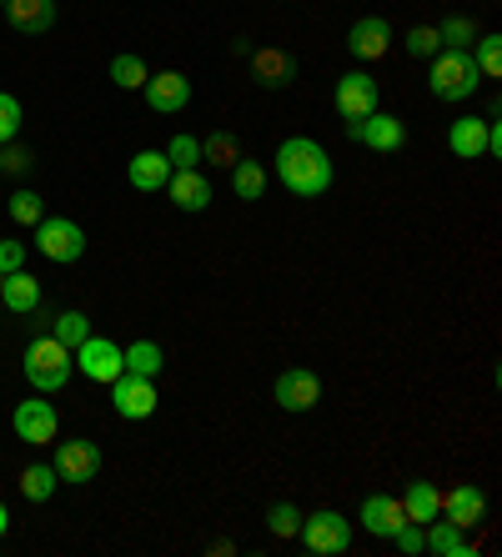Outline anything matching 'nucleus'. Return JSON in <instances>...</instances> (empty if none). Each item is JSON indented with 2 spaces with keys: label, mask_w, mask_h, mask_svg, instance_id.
<instances>
[{
  "label": "nucleus",
  "mask_w": 502,
  "mask_h": 557,
  "mask_svg": "<svg viewBox=\"0 0 502 557\" xmlns=\"http://www.w3.org/2000/svg\"><path fill=\"white\" fill-rule=\"evenodd\" d=\"M271 166H277V182L292 196H302V201H311V196H322L332 186V156L311 136H286L277 146V156H271Z\"/></svg>",
  "instance_id": "obj_1"
},
{
  "label": "nucleus",
  "mask_w": 502,
  "mask_h": 557,
  "mask_svg": "<svg viewBox=\"0 0 502 557\" xmlns=\"http://www.w3.org/2000/svg\"><path fill=\"white\" fill-rule=\"evenodd\" d=\"M432 96L438 101H448V106H457V101H473L477 96V86H482V71H477V61H473V51H438L432 55Z\"/></svg>",
  "instance_id": "obj_2"
},
{
  "label": "nucleus",
  "mask_w": 502,
  "mask_h": 557,
  "mask_svg": "<svg viewBox=\"0 0 502 557\" xmlns=\"http://www.w3.org/2000/svg\"><path fill=\"white\" fill-rule=\"evenodd\" d=\"M26 382L36 392H46V397H51V392H61L65 382H71V367H76V357H71V347H61V342L56 337H36L26 347Z\"/></svg>",
  "instance_id": "obj_3"
},
{
  "label": "nucleus",
  "mask_w": 502,
  "mask_h": 557,
  "mask_svg": "<svg viewBox=\"0 0 502 557\" xmlns=\"http://www.w3.org/2000/svg\"><path fill=\"white\" fill-rule=\"evenodd\" d=\"M296 537H302V547L317 557H347L352 553V518H342L336 507H322V512L302 518Z\"/></svg>",
  "instance_id": "obj_4"
},
{
  "label": "nucleus",
  "mask_w": 502,
  "mask_h": 557,
  "mask_svg": "<svg viewBox=\"0 0 502 557\" xmlns=\"http://www.w3.org/2000/svg\"><path fill=\"white\" fill-rule=\"evenodd\" d=\"M36 247L46 251L51 261H61V267H71V261L86 257V232H81L71 216H40L36 226Z\"/></svg>",
  "instance_id": "obj_5"
},
{
  "label": "nucleus",
  "mask_w": 502,
  "mask_h": 557,
  "mask_svg": "<svg viewBox=\"0 0 502 557\" xmlns=\"http://www.w3.org/2000/svg\"><path fill=\"white\" fill-rule=\"evenodd\" d=\"M347 141L367 146L377 156H392L407 146V126L397 116H387V111H372V116H362V121H347Z\"/></svg>",
  "instance_id": "obj_6"
},
{
  "label": "nucleus",
  "mask_w": 502,
  "mask_h": 557,
  "mask_svg": "<svg viewBox=\"0 0 502 557\" xmlns=\"http://www.w3.org/2000/svg\"><path fill=\"white\" fill-rule=\"evenodd\" d=\"M71 357H76L81 376H90V382H106V387H111V382L126 372V357H121V347L111 337H96V332H90V337L81 342Z\"/></svg>",
  "instance_id": "obj_7"
},
{
  "label": "nucleus",
  "mask_w": 502,
  "mask_h": 557,
  "mask_svg": "<svg viewBox=\"0 0 502 557\" xmlns=\"http://www.w3.org/2000/svg\"><path fill=\"white\" fill-rule=\"evenodd\" d=\"M377 101H382V86H377V76H367V71H347V76L336 81V116L342 121L372 116Z\"/></svg>",
  "instance_id": "obj_8"
},
{
  "label": "nucleus",
  "mask_w": 502,
  "mask_h": 557,
  "mask_svg": "<svg viewBox=\"0 0 502 557\" xmlns=\"http://www.w3.org/2000/svg\"><path fill=\"white\" fill-rule=\"evenodd\" d=\"M11 428H15V437H21V442H30V447H46V442H56V432H61V412H56L51 403L30 397V403H15Z\"/></svg>",
  "instance_id": "obj_9"
},
{
  "label": "nucleus",
  "mask_w": 502,
  "mask_h": 557,
  "mask_svg": "<svg viewBox=\"0 0 502 557\" xmlns=\"http://www.w3.org/2000/svg\"><path fill=\"white\" fill-rule=\"evenodd\" d=\"M51 467L61 472V482H90L96 472H101V447L96 442H86V437H71V442H56V457H51Z\"/></svg>",
  "instance_id": "obj_10"
},
{
  "label": "nucleus",
  "mask_w": 502,
  "mask_h": 557,
  "mask_svg": "<svg viewBox=\"0 0 502 557\" xmlns=\"http://www.w3.org/2000/svg\"><path fill=\"white\" fill-rule=\"evenodd\" d=\"M271 397H277L282 412H311V407L322 403V382H317V372H307V367H286V372L277 376Z\"/></svg>",
  "instance_id": "obj_11"
},
{
  "label": "nucleus",
  "mask_w": 502,
  "mask_h": 557,
  "mask_svg": "<svg viewBox=\"0 0 502 557\" xmlns=\"http://www.w3.org/2000/svg\"><path fill=\"white\" fill-rule=\"evenodd\" d=\"M111 407H117L126 422H146V417L156 412V382L151 376L121 372L117 382H111Z\"/></svg>",
  "instance_id": "obj_12"
},
{
  "label": "nucleus",
  "mask_w": 502,
  "mask_h": 557,
  "mask_svg": "<svg viewBox=\"0 0 502 557\" xmlns=\"http://www.w3.org/2000/svg\"><path fill=\"white\" fill-rule=\"evenodd\" d=\"M146 106H151L156 116H181L186 106H192V81L181 76V71H161V76H146Z\"/></svg>",
  "instance_id": "obj_13"
},
{
  "label": "nucleus",
  "mask_w": 502,
  "mask_h": 557,
  "mask_svg": "<svg viewBox=\"0 0 502 557\" xmlns=\"http://www.w3.org/2000/svg\"><path fill=\"white\" fill-rule=\"evenodd\" d=\"M448 151L463 156V161H477V156H492V121L477 116H457L448 126Z\"/></svg>",
  "instance_id": "obj_14"
},
{
  "label": "nucleus",
  "mask_w": 502,
  "mask_h": 557,
  "mask_svg": "<svg viewBox=\"0 0 502 557\" xmlns=\"http://www.w3.org/2000/svg\"><path fill=\"white\" fill-rule=\"evenodd\" d=\"M387 40H392V26H387L382 15H362L347 30V51L357 61H377V55H387Z\"/></svg>",
  "instance_id": "obj_15"
},
{
  "label": "nucleus",
  "mask_w": 502,
  "mask_h": 557,
  "mask_svg": "<svg viewBox=\"0 0 502 557\" xmlns=\"http://www.w3.org/2000/svg\"><path fill=\"white\" fill-rule=\"evenodd\" d=\"M357 522L372 537H392V532L407 522V512H402V497H387V493H372L367 503H362V512H357Z\"/></svg>",
  "instance_id": "obj_16"
},
{
  "label": "nucleus",
  "mask_w": 502,
  "mask_h": 557,
  "mask_svg": "<svg viewBox=\"0 0 502 557\" xmlns=\"http://www.w3.org/2000/svg\"><path fill=\"white\" fill-rule=\"evenodd\" d=\"M126 182L136 186V191H167V182H171V161H167V151H136L131 156V166H126Z\"/></svg>",
  "instance_id": "obj_17"
},
{
  "label": "nucleus",
  "mask_w": 502,
  "mask_h": 557,
  "mask_svg": "<svg viewBox=\"0 0 502 557\" xmlns=\"http://www.w3.org/2000/svg\"><path fill=\"white\" fill-rule=\"evenodd\" d=\"M167 196L176 201L181 211H192V216H196V211H207V207H211V182H207V176H201L196 166H192V171H171Z\"/></svg>",
  "instance_id": "obj_18"
},
{
  "label": "nucleus",
  "mask_w": 502,
  "mask_h": 557,
  "mask_svg": "<svg viewBox=\"0 0 502 557\" xmlns=\"http://www.w3.org/2000/svg\"><path fill=\"white\" fill-rule=\"evenodd\" d=\"M427 553H438V557H473L467 528H457L452 518H432V522H427Z\"/></svg>",
  "instance_id": "obj_19"
},
{
  "label": "nucleus",
  "mask_w": 502,
  "mask_h": 557,
  "mask_svg": "<svg viewBox=\"0 0 502 557\" xmlns=\"http://www.w3.org/2000/svg\"><path fill=\"white\" fill-rule=\"evenodd\" d=\"M5 15H11L15 30H30V36H40V30L56 26V0H5Z\"/></svg>",
  "instance_id": "obj_20"
},
{
  "label": "nucleus",
  "mask_w": 502,
  "mask_h": 557,
  "mask_svg": "<svg viewBox=\"0 0 502 557\" xmlns=\"http://www.w3.org/2000/svg\"><path fill=\"white\" fill-rule=\"evenodd\" d=\"M0 301L15 311V317H30V311L40 307V282L21 267V272H11L5 282H0Z\"/></svg>",
  "instance_id": "obj_21"
},
{
  "label": "nucleus",
  "mask_w": 502,
  "mask_h": 557,
  "mask_svg": "<svg viewBox=\"0 0 502 557\" xmlns=\"http://www.w3.org/2000/svg\"><path fill=\"white\" fill-rule=\"evenodd\" d=\"M442 512H448L457 528H473V522H482V512H488V497H482V487H452L448 497H442Z\"/></svg>",
  "instance_id": "obj_22"
},
{
  "label": "nucleus",
  "mask_w": 502,
  "mask_h": 557,
  "mask_svg": "<svg viewBox=\"0 0 502 557\" xmlns=\"http://www.w3.org/2000/svg\"><path fill=\"white\" fill-rule=\"evenodd\" d=\"M402 512H407V522L427 528L432 518H442V493L432 487V482H407V493H402Z\"/></svg>",
  "instance_id": "obj_23"
},
{
  "label": "nucleus",
  "mask_w": 502,
  "mask_h": 557,
  "mask_svg": "<svg viewBox=\"0 0 502 557\" xmlns=\"http://www.w3.org/2000/svg\"><path fill=\"white\" fill-rule=\"evenodd\" d=\"M56 487H61V472H56L51 462H30L26 472H21V493H26V503H51Z\"/></svg>",
  "instance_id": "obj_24"
},
{
  "label": "nucleus",
  "mask_w": 502,
  "mask_h": 557,
  "mask_svg": "<svg viewBox=\"0 0 502 557\" xmlns=\"http://www.w3.org/2000/svg\"><path fill=\"white\" fill-rule=\"evenodd\" d=\"M232 191L242 196V201H261V191H267V171H261V161H242V156H236L232 161Z\"/></svg>",
  "instance_id": "obj_25"
},
{
  "label": "nucleus",
  "mask_w": 502,
  "mask_h": 557,
  "mask_svg": "<svg viewBox=\"0 0 502 557\" xmlns=\"http://www.w3.org/2000/svg\"><path fill=\"white\" fill-rule=\"evenodd\" d=\"M121 357H126V372L131 376H151V382H156V372L167 367V357H161V347H156V342H131V347H121Z\"/></svg>",
  "instance_id": "obj_26"
},
{
  "label": "nucleus",
  "mask_w": 502,
  "mask_h": 557,
  "mask_svg": "<svg viewBox=\"0 0 502 557\" xmlns=\"http://www.w3.org/2000/svg\"><path fill=\"white\" fill-rule=\"evenodd\" d=\"M51 337L61 342V347H71V351H76L81 342L90 337V317H86V311H61V317H56V322H51Z\"/></svg>",
  "instance_id": "obj_27"
},
{
  "label": "nucleus",
  "mask_w": 502,
  "mask_h": 557,
  "mask_svg": "<svg viewBox=\"0 0 502 557\" xmlns=\"http://www.w3.org/2000/svg\"><path fill=\"white\" fill-rule=\"evenodd\" d=\"M473 40H477V26L467 21V15H448L438 26V46L442 51H473Z\"/></svg>",
  "instance_id": "obj_28"
},
{
  "label": "nucleus",
  "mask_w": 502,
  "mask_h": 557,
  "mask_svg": "<svg viewBox=\"0 0 502 557\" xmlns=\"http://www.w3.org/2000/svg\"><path fill=\"white\" fill-rule=\"evenodd\" d=\"M111 81H117L121 91H142L146 86V61L142 55H111Z\"/></svg>",
  "instance_id": "obj_29"
},
{
  "label": "nucleus",
  "mask_w": 502,
  "mask_h": 557,
  "mask_svg": "<svg viewBox=\"0 0 502 557\" xmlns=\"http://www.w3.org/2000/svg\"><path fill=\"white\" fill-rule=\"evenodd\" d=\"M473 46H477L473 61H477V71H482V81H498L502 76V36H477Z\"/></svg>",
  "instance_id": "obj_30"
},
{
  "label": "nucleus",
  "mask_w": 502,
  "mask_h": 557,
  "mask_svg": "<svg viewBox=\"0 0 502 557\" xmlns=\"http://www.w3.org/2000/svg\"><path fill=\"white\" fill-rule=\"evenodd\" d=\"M252 65H257L261 86H286V76H292V61H286L282 51H257L252 55Z\"/></svg>",
  "instance_id": "obj_31"
},
{
  "label": "nucleus",
  "mask_w": 502,
  "mask_h": 557,
  "mask_svg": "<svg viewBox=\"0 0 502 557\" xmlns=\"http://www.w3.org/2000/svg\"><path fill=\"white\" fill-rule=\"evenodd\" d=\"M167 161H171V171H192L196 161H201V141L196 136H171V146H167Z\"/></svg>",
  "instance_id": "obj_32"
},
{
  "label": "nucleus",
  "mask_w": 502,
  "mask_h": 557,
  "mask_svg": "<svg viewBox=\"0 0 502 557\" xmlns=\"http://www.w3.org/2000/svg\"><path fill=\"white\" fill-rule=\"evenodd\" d=\"M21 121H26L21 101H15L11 91H0V146H11L15 136H21Z\"/></svg>",
  "instance_id": "obj_33"
},
{
  "label": "nucleus",
  "mask_w": 502,
  "mask_h": 557,
  "mask_svg": "<svg viewBox=\"0 0 502 557\" xmlns=\"http://www.w3.org/2000/svg\"><path fill=\"white\" fill-rule=\"evenodd\" d=\"M267 528H271V537H296V528H302V512H296V503H271Z\"/></svg>",
  "instance_id": "obj_34"
},
{
  "label": "nucleus",
  "mask_w": 502,
  "mask_h": 557,
  "mask_svg": "<svg viewBox=\"0 0 502 557\" xmlns=\"http://www.w3.org/2000/svg\"><path fill=\"white\" fill-rule=\"evenodd\" d=\"M40 216H46V201H40L36 191H15L11 196V221H21V226H40Z\"/></svg>",
  "instance_id": "obj_35"
},
{
  "label": "nucleus",
  "mask_w": 502,
  "mask_h": 557,
  "mask_svg": "<svg viewBox=\"0 0 502 557\" xmlns=\"http://www.w3.org/2000/svg\"><path fill=\"white\" fill-rule=\"evenodd\" d=\"M201 161H221V166H232V161H236V141L226 136V131L207 136V141H201Z\"/></svg>",
  "instance_id": "obj_36"
},
{
  "label": "nucleus",
  "mask_w": 502,
  "mask_h": 557,
  "mask_svg": "<svg viewBox=\"0 0 502 557\" xmlns=\"http://www.w3.org/2000/svg\"><path fill=\"white\" fill-rule=\"evenodd\" d=\"M392 543H397V553L417 557V553H427V528H417V522H402V528L392 532Z\"/></svg>",
  "instance_id": "obj_37"
},
{
  "label": "nucleus",
  "mask_w": 502,
  "mask_h": 557,
  "mask_svg": "<svg viewBox=\"0 0 502 557\" xmlns=\"http://www.w3.org/2000/svg\"><path fill=\"white\" fill-rule=\"evenodd\" d=\"M407 51L423 55V61H427V55H438L442 51V46H438V26H413V30H407Z\"/></svg>",
  "instance_id": "obj_38"
},
{
  "label": "nucleus",
  "mask_w": 502,
  "mask_h": 557,
  "mask_svg": "<svg viewBox=\"0 0 502 557\" xmlns=\"http://www.w3.org/2000/svg\"><path fill=\"white\" fill-rule=\"evenodd\" d=\"M26 267V242H0V276H11Z\"/></svg>",
  "instance_id": "obj_39"
},
{
  "label": "nucleus",
  "mask_w": 502,
  "mask_h": 557,
  "mask_svg": "<svg viewBox=\"0 0 502 557\" xmlns=\"http://www.w3.org/2000/svg\"><path fill=\"white\" fill-rule=\"evenodd\" d=\"M26 166H30L26 151H11V156H5V171H26Z\"/></svg>",
  "instance_id": "obj_40"
},
{
  "label": "nucleus",
  "mask_w": 502,
  "mask_h": 557,
  "mask_svg": "<svg viewBox=\"0 0 502 557\" xmlns=\"http://www.w3.org/2000/svg\"><path fill=\"white\" fill-rule=\"evenodd\" d=\"M5 532H11V507L0 503V537H5Z\"/></svg>",
  "instance_id": "obj_41"
},
{
  "label": "nucleus",
  "mask_w": 502,
  "mask_h": 557,
  "mask_svg": "<svg viewBox=\"0 0 502 557\" xmlns=\"http://www.w3.org/2000/svg\"><path fill=\"white\" fill-rule=\"evenodd\" d=\"M0 176H5V156H0Z\"/></svg>",
  "instance_id": "obj_42"
},
{
  "label": "nucleus",
  "mask_w": 502,
  "mask_h": 557,
  "mask_svg": "<svg viewBox=\"0 0 502 557\" xmlns=\"http://www.w3.org/2000/svg\"><path fill=\"white\" fill-rule=\"evenodd\" d=\"M0 11H5V0H0Z\"/></svg>",
  "instance_id": "obj_43"
},
{
  "label": "nucleus",
  "mask_w": 502,
  "mask_h": 557,
  "mask_svg": "<svg viewBox=\"0 0 502 557\" xmlns=\"http://www.w3.org/2000/svg\"><path fill=\"white\" fill-rule=\"evenodd\" d=\"M0 282H5V276H0Z\"/></svg>",
  "instance_id": "obj_44"
}]
</instances>
